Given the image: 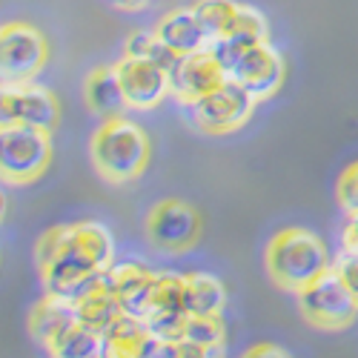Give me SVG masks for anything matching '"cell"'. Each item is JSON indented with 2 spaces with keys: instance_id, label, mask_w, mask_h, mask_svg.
<instances>
[{
  "instance_id": "1",
  "label": "cell",
  "mask_w": 358,
  "mask_h": 358,
  "mask_svg": "<svg viewBox=\"0 0 358 358\" xmlns=\"http://www.w3.org/2000/svg\"><path fill=\"white\" fill-rule=\"evenodd\" d=\"M35 258L43 289L75 298L86 284L112 270L115 241L109 229L95 221L61 224L43 232Z\"/></svg>"
},
{
  "instance_id": "2",
  "label": "cell",
  "mask_w": 358,
  "mask_h": 358,
  "mask_svg": "<svg viewBox=\"0 0 358 358\" xmlns=\"http://www.w3.org/2000/svg\"><path fill=\"white\" fill-rule=\"evenodd\" d=\"M89 155H92L98 175L106 178L109 184H129L149 166L152 146H149V138L138 124L117 115L106 117L95 129L92 143H89Z\"/></svg>"
},
{
  "instance_id": "3",
  "label": "cell",
  "mask_w": 358,
  "mask_h": 358,
  "mask_svg": "<svg viewBox=\"0 0 358 358\" xmlns=\"http://www.w3.org/2000/svg\"><path fill=\"white\" fill-rule=\"evenodd\" d=\"M266 273L275 281V287L287 292L304 289L310 281H315L324 270H330V252H327L324 241L301 227L281 229L264 252Z\"/></svg>"
},
{
  "instance_id": "4",
  "label": "cell",
  "mask_w": 358,
  "mask_h": 358,
  "mask_svg": "<svg viewBox=\"0 0 358 358\" xmlns=\"http://www.w3.org/2000/svg\"><path fill=\"white\" fill-rule=\"evenodd\" d=\"M52 164V132L32 124L0 127V181L35 184Z\"/></svg>"
},
{
  "instance_id": "5",
  "label": "cell",
  "mask_w": 358,
  "mask_h": 358,
  "mask_svg": "<svg viewBox=\"0 0 358 358\" xmlns=\"http://www.w3.org/2000/svg\"><path fill=\"white\" fill-rule=\"evenodd\" d=\"M298 310L304 321L318 330H347L358 318V298L336 273V266L324 270L315 281L298 289Z\"/></svg>"
},
{
  "instance_id": "6",
  "label": "cell",
  "mask_w": 358,
  "mask_h": 358,
  "mask_svg": "<svg viewBox=\"0 0 358 358\" xmlns=\"http://www.w3.org/2000/svg\"><path fill=\"white\" fill-rule=\"evenodd\" d=\"M218 55L229 78L235 83H241L255 101L273 98L284 86L287 64L270 41H261L244 49H218Z\"/></svg>"
},
{
  "instance_id": "7",
  "label": "cell",
  "mask_w": 358,
  "mask_h": 358,
  "mask_svg": "<svg viewBox=\"0 0 358 358\" xmlns=\"http://www.w3.org/2000/svg\"><path fill=\"white\" fill-rule=\"evenodd\" d=\"M49 61V43L41 29L23 20L0 26V80L29 83Z\"/></svg>"
},
{
  "instance_id": "8",
  "label": "cell",
  "mask_w": 358,
  "mask_h": 358,
  "mask_svg": "<svg viewBox=\"0 0 358 358\" xmlns=\"http://www.w3.org/2000/svg\"><path fill=\"white\" fill-rule=\"evenodd\" d=\"M146 238L161 252H189L201 238V215L181 198H164L146 215Z\"/></svg>"
},
{
  "instance_id": "9",
  "label": "cell",
  "mask_w": 358,
  "mask_h": 358,
  "mask_svg": "<svg viewBox=\"0 0 358 358\" xmlns=\"http://www.w3.org/2000/svg\"><path fill=\"white\" fill-rule=\"evenodd\" d=\"M255 103L258 101L247 92V89L229 78L224 86L215 89V92H210V95H203L201 101L189 103V109H192V121H195V127L201 132H206V135H229V132L241 129L250 121Z\"/></svg>"
},
{
  "instance_id": "10",
  "label": "cell",
  "mask_w": 358,
  "mask_h": 358,
  "mask_svg": "<svg viewBox=\"0 0 358 358\" xmlns=\"http://www.w3.org/2000/svg\"><path fill=\"white\" fill-rule=\"evenodd\" d=\"M57 121H61V106H57V98L46 86H38L35 80L29 83L0 80V127L32 124L55 132Z\"/></svg>"
},
{
  "instance_id": "11",
  "label": "cell",
  "mask_w": 358,
  "mask_h": 358,
  "mask_svg": "<svg viewBox=\"0 0 358 358\" xmlns=\"http://www.w3.org/2000/svg\"><path fill=\"white\" fill-rule=\"evenodd\" d=\"M229 80V72L221 61L218 49L210 43L198 52L181 55L178 64L169 69V83H172V95L181 103H195L203 95L215 92L218 86H224Z\"/></svg>"
},
{
  "instance_id": "12",
  "label": "cell",
  "mask_w": 358,
  "mask_h": 358,
  "mask_svg": "<svg viewBox=\"0 0 358 358\" xmlns=\"http://www.w3.org/2000/svg\"><path fill=\"white\" fill-rule=\"evenodd\" d=\"M149 330H152L161 341H175L181 338V330L189 318L187 310V292H184V275L175 273H158L155 287L146 298V307L141 315Z\"/></svg>"
},
{
  "instance_id": "13",
  "label": "cell",
  "mask_w": 358,
  "mask_h": 358,
  "mask_svg": "<svg viewBox=\"0 0 358 358\" xmlns=\"http://www.w3.org/2000/svg\"><path fill=\"white\" fill-rule=\"evenodd\" d=\"M115 69H117V80H121V89L127 95V103L135 112L158 109L164 103V98L172 95L169 69H164L161 64L124 55L121 61L115 64Z\"/></svg>"
},
{
  "instance_id": "14",
  "label": "cell",
  "mask_w": 358,
  "mask_h": 358,
  "mask_svg": "<svg viewBox=\"0 0 358 358\" xmlns=\"http://www.w3.org/2000/svg\"><path fill=\"white\" fill-rule=\"evenodd\" d=\"M103 355H112V358L161 355V338L149 330V324L143 318L121 313L103 330Z\"/></svg>"
},
{
  "instance_id": "15",
  "label": "cell",
  "mask_w": 358,
  "mask_h": 358,
  "mask_svg": "<svg viewBox=\"0 0 358 358\" xmlns=\"http://www.w3.org/2000/svg\"><path fill=\"white\" fill-rule=\"evenodd\" d=\"M117 301H121L124 313L129 315H143V307H146V298L155 287V278L158 273L149 270V266L138 264V261H124V264H112V270L106 273Z\"/></svg>"
},
{
  "instance_id": "16",
  "label": "cell",
  "mask_w": 358,
  "mask_h": 358,
  "mask_svg": "<svg viewBox=\"0 0 358 358\" xmlns=\"http://www.w3.org/2000/svg\"><path fill=\"white\" fill-rule=\"evenodd\" d=\"M75 318H78V313H75L72 298L46 292L32 307V313H29V333H32V338L38 344H43L49 350Z\"/></svg>"
},
{
  "instance_id": "17",
  "label": "cell",
  "mask_w": 358,
  "mask_h": 358,
  "mask_svg": "<svg viewBox=\"0 0 358 358\" xmlns=\"http://www.w3.org/2000/svg\"><path fill=\"white\" fill-rule=\"evenodd\" d=\"M72 304H75V313L83 324L89 327H95L98 333H103L106 327L124 313L121 301H117V295L109 284L106 275L95 278L92 284H86L75 298H72Z\"/></svg>"
},
{
  "instance_id": "18",
  "label": "cell",
  "mask_w": 358,
  "mask_h": 358,
  "mask_svg": "<svg viewBox=\"0 0 358 358\" xmlns=\"http://www.w3.org/2000/svg\"><path fill=\"white\" fill-rule=\"evenodd\" d=\"M152 32L181 57V55H189V52H198L203 46H210V38H206L201 20L195 17V9H172L166 12L158 26Z\"/></svg>"
},
{
  "instance_id": "19",
  "label": "cell",
  "mask_w": 358,
  "mask_h": 358,
  "mask_svg": "<svg viewBox=\"0 0 358 358\" xmlns=\"http://www.w3.org/2000/svg\"><path fill=\"white\" fill-rule=\"evenodd\" d=\"M83 101L89 106V112H95L98 117H117L129 109L127 95L117 80V69L115 66H98L89 72L86 83H83Z\"/></svg>"
},
{
  "instance_id": "20",
  "label": "cell",
  "mask_w": 358,
  "mask_h": 358,
  "mask_svg": "<svg viewBox=\"0 0 358 358\" xmlns=\"http://www.w3.org/2000/svg\"><path fill=\"white\" fill-rule=\"evenodd\" d=\"M184 292H187L189 315H221L224 313L227 289L215 275H206V273L184 275Z\"/></svg>"
},
{
  "instance_id": "21",
  "label": "cell",
  "mask_w": 358,
  "mask_h": 358,
  "mask_svg": "<svg viewBox=\"0 0 358 358\" xmlns=\"http://www.w3.org/2000/svg\"><path fill=\"white\" fill-rule=\"evenodd\" d=\"M49 352L61 355V358H98V355H103V333H98L95 327L75 318L66 330L57 336V341L49 347Z\"/></svg>"
},
{
  "instance_id": "22",
  "label": "cell",
  "mask_w": 358,
  "mask_h": 358,
  "mask_svg": "<svg viewBox=\"0 0 358 358\" xmlns=\"http://www.w3.org/2000/svg\"><path fill=\"white\" fill-rule=\"evenodd\" d=\"M192 9L203 26L206 38H210V43H221L229 35L241 3H235V0H198Z\"/></svg>"
},
{
  "instance_id": "23",
  "label": "cell",
  "mask_w": 358,
  "mask_h": 358,
  "mask_svg": "<svg viewBox=\"0 0 358 358\" xmlns=\"http://www.w3.org/2000/svg\"><path fill=\"white\" fill-rule=\"evenodd\" d=\"M270 38V29H266V20L258 9L252 6H241L238 9V17L229 29V35L221 41V43H213L215 49H244V46H252V43H261Z\"/></svg>"
},
{
  "instance_id": "24",
  "label": "cell",
  "mask_w": 358,
  "mask_h": 358,
  "mask_svg": "<svg viewBox=\"0 0 358 358\" xmlns=\"http://www.w3.org/2000/svg\"><path fill=\"white\" fill-rule=\"evenodd\" d=\"M224 324H221V315H189L184 330H181V338L184 341H192L198 344L206 355H218L221 347H224ZM178 341V338H175Z\"/></svg>"
},
{
  "instance_id": "25",
  "label": "cell",
  "mask_w": 358,
  "mask_h": 358,
  "mask_svg": "<svg viewBox=\"0 0 358 358\" xmlns=\"http://www.w3.org/2000/svg\"><path fill=\"white\" fill-rule=\"evenodd\" d=\"M124 55L129 57H143V61L161 64L164 69H172L178 64V55L155 35V32H132L124 43Z\"/></svg>"
},
{
  "instance_id": "26",
  "label": "cell",
  "mask_w": 358,
  "mask_h": 358,
  "mask_svg": "<svg viewBox=\"0 0 358 358\" xmlns=\"http://www.w3.org/2000/svg\"><path fill=\"white\" fill-rule=\"evenodd\" d=\"M336 195H338V203L350 215H358V164H352V166H347L341 172Z\"/></svg>"
},
{
  "instance_id": "27",
  "label": "cell",
  "mask_w": 358,
  "mask_h": 358,
  "mask_svg": "<svg viewBox=\"0 0 358 358\" xmlns=\"http://www.w3.org/2000/svg\"><path fill=\"white\" fill-rule=\"evenodd\" d=\"M336 273L344 278V284L352 289V295L358 298V247L344 244V250L338 252V258L333 261Z\"/></svg>"
},
{
  "instance_id": "28",
  "label": "cell",
  "mask_w": 358,
  "mask_h": 358,
  "mask_svg": "<svg viewBox=\"0 0 358 358\" xmlns=\"http://www.w3.org/2000/svg\"><path fill=\"white\" fill-rule=\"evenodd\" d=\"M247 355H287V350L275 347V344H255L247 350Z\"/></svg>"
},
{
  "instance_id": "29",
  "label": "cell",
  "mask_w": 358,
  "mask_h": 358,
  "mask_svg": "<svg viewBox=\"0 0 358 358\" xmlns=\"http://www.w3.org/2000/svg\"><path fill=\"white\" fill-rule=\"evenodd\" d=\"M344 244L358 247V215H350V224L344 229Z\"/></svg>"
},
{
  "instance_id": "30",
  "label": "cell",
  "mask_w": 358,
  "mask_h": 358,
  "mask_svg": "<svg viewBox=\"0 0 358 358\" xmlns=\"http://www.w3.org/2000/svg\"><path fill=\"white\" fill-rule=\"evenodd\" d=\"M115 6H121V9H138V6H143L146 0H112Z\"/></svg>"
},
{
  "instance_id": "31",
  "label": "cell",
  "mask_w": 358,
  "mask_h": 358,
  "mask_svg": "<svg viewBox=\"0 0 358 358\" xmlns=\"http://www.w3.org/2000/svg\"><path fill=\"white\" fill-rule=\"evenodd\" d=\"M3 215H6V195L0 192V221H3Z\"/></svg>"
}]
</instances>
